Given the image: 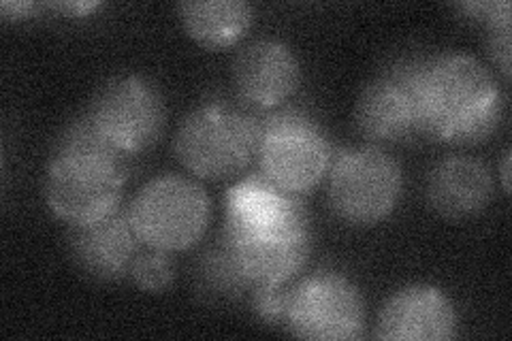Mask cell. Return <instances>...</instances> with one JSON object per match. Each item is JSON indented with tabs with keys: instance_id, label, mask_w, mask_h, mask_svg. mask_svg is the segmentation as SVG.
<instances>
[{
	"instance_id": "52a82bcc",
	"label": "cell",
	"mask_w": 512,
	"mask_h": 341,
	"mask_svg": "<svg viewBox=\"0 0 512 341\" xmlns=\"http://www.w3.org/2000/svg\"><path fill=\"white\" fill-rule=\"evenodd\" d=\"M327 175L333 214L352 226H374L387 220L402 199V167L374 145L348 148L333 156Z\"/></svg>"
},
{
	"instance_id": "6da1fadb",
	"label": "cell",
	"mask_w": 512,
	"mask_h": 341,
	"mask_svg": "<svg viewBox=\"0 0 512 341\" xmlns=\"http://www.w3.org/2000/svg\"><path fill=\"white\" fill-rule=\"evenodd\" d=\"M310 214L297 194L250 175L224 194V226L207 273L222 290L280 288L312 254Z\"/></svg>"
},
{
	"instance_id": "30bf717a",
	"label": "cell",
	"mask_w": 512,
	"mask_h": 341,
	"mask_svg": "<svg viewBox=\"0 0 512 341\" xmlns=\"http://www.w3.org/2000/svg\"><path fill=\"white\" fill-rule=\"evenodd\" d=\"M423 58H404L382 69L359 94L355 124L376 143H406L423 137Z\"/></svg>"
},
{
	"instance_id": "4fadbf2b",
	"label": "cell",
	"mask_w": 512,
	"mask_h": 341,
	"mask_svg": "<svg viewBox=\"0 0 512 341\" xmlns=\"http://www.w3.org/2000/svg\"><path fill=\"white\" fill-rule=\"evenodd\" d=\"M233 81L246 103L271 109L282 105L297 92L301 64L286 43L259 39L235 56Z\"/></svg>"
},
{
	"instance_id": "8992f818",
	"label": "cell",
	"mask_w": 512,
	"mask_h": 341,
	"mask_svg": "<svg viewBox=\"0 0 512 341\" xmlns=\"http://www.w3.org/2000/svg\"><path fill=\"white\" fill-rule=\"evenodd\" d=\"M256 158L271 184L301 197L327 177L333 148L325 128L306 111L282 109L261 124Z\"/></svg>"
},
{
	"instance_id": "5b68a950",
	"label": "cell",
	"mask_w": 512,
	"mask_h": 341,
	"mask_svg": "<svg viewBox=\"0 0 512 341\" xmlns=\"http://www.w3.org/2000/svg\"><path fill=\"white\" fill-rule=\"evenodd\" d=\"M128 216L143 246L173 254L203 239L212 220V203L188 177L160 175L137 192Z\"/></svg>"
},
{
	"instance_id": "9c48e42d",
	"label": "cell",
	"mask_w": 512,
	"mask_h": 341,
	"mask_svg": "<svg viewBox=\"0 0 512 341\" xmlns=\"http://www.w3.org/2000/svg\"><path fill=\"white\" fill-rule=\"evenodd\" d=\"M92 128L124 156L146 152L163 137L165 101L150 79L122 75L107 81L84 113Z\"/></svg>"
},
{
	"instance_id": "2e32d148",
	"label": "cell",
	"mask_w": 512,
	"mask_h": 341,
	"mask_svg": "<svg viewBox=\"0 0 512 341\" xmlns=\"http://www.w3.org/2000/svg\"><path fill=\"white\" fill-rule=\"evenodd\" d=\"M128 278H131L135 286L141 288L143 292L158 295V292H165L171 288L175 280V263L169 252L148 248V252H143L135 258Z\"/></svg>"
},
{
	"instance_id": "ac0fdd59",
	"label": "cell",
	"mask_w": 512,
	"mask_h": 341,
	"mask_svg": "<svg viewBox=\"0 0 512 341\" xmlns=\"http://www.w3.org/2000/svg\"><path fill=\"white\" fill-rule=\"evenodd\" d=\"M0 11H3V18L7 22H18V20H28L30 15L37 11V5H32V3H3V5H0Z\"/></svg>"
},
{
	"instance_id": "277c9868",
	"label": "cell",
	"mask_w": 512,
	"mask_h": 341,
	"mask_svg": "<svg viewBox=\"0 0 512 341\" xmlns=\"http://www.w3.org/2000/svg\"><path fill=\"white\" fill-rule=\"evenodd\" d=\"M261 122L229 103L192 109L175 133L180 165L201 180H224L244 171L259 152Z\"/></svg>"
},
{
	"instance_id": "9a60e30c",
	"label": "cell",
	"mask_w": 512,
	"mask_h": 341,
	"mask_svg": "<svg viewBox=\"0 0 512 341\" xmlns=\"http://www.w3.org/2000/svg\"><path fill=\"white\" fill-rule=\"evenodd\" d=\"M178 13L188 37L210 50L237 43L252 26V7L244 0H190Z\"/></svg>"
},
{
	"instance_id": "7a4b0ae2",
	"label": "cell",
	"mask_w": 512,
	"mask_h": 341,
	"mask_svg": "<svg viewBox=\"0 0 512 341\" xmlns=\"http://www.w3.org/2000/svg\"><path fill=\"white\" fill-rule=\"evenodd\" d=\"M126 158L94 131L86 116L71 122L60 133L45 167V205L69 226L109 216L122 201Z\"/></svg>"
},
{
	"instance_id": "5bb4252c",
	"label": "cell",
	"mask_w": 512,
	"mask_h": 341,
	"mask_svg": "<svg viewBox=\"0 0 512 341\" xmlns=\"http://www.w3.org/2000/svg\"><path fill=\"white\" fill-rule=\"evenodd\" d=\"M493 197V177L483 160L448 156L427 177V201L446 220H466L485 211Z\"/></svg>"
},
{
	"instance_id": "e0dca14e",
	"label": "cell",
	"mask_w": 512,
	"mask_h": 341,
	"mask_svg": "<svg viewBox=\"0 0 512 341\" xmlns=\"http://www.w3.org/2000/svg\"><path fill=\"white\" fill-rule=\"evenodd\" d=\"M489 54L504 79H510V22L489 28Z\"/></svg>"
},
{
	"instance_id": "d6986e66",
	"label": "cell",
	"mask_w": 512,
	"mask_h": 341,
	"mask_svg": "<svg viewBox=\"0 0 512 341\" xmlns=\"http://www.w3.org/2000/svg\"><path fill=\"white\" fill-rule=\"evenodd\" d=\"M502 188L506 194L510 192V152H506L502 160Z\"/></svg>"
},
{
	"instance_id": "8fae6325",
	"label": "cell",
	"mask_w": 512,
	"mask_h": 341,
	"mask_svg": "<svg viewBox=\"0 0 512 341\" xmlns=\"http://www.w3.org/2000/svg\"><path fill=\"white\" fill-rule=\"evenodd\" d=\"M457 335V312L446 292L431 284L399 288L382 305L376 337L387 341H448Z\"/></svg>"
},
{
	"instance_id": "ba28073f",
	"label": "cell",
	"mask_w": 512,
	"mask_h": 341,
	"mask_svg": "<svg viewBox=\"0 0 512 341\" xmlns=\"http://www.w3.org/2000/svg\"><path fill=\"white\" fill-rule=\"evenodd\" d=\"M365 320L359 286L338 271H316L286 290L282 324L299 339H359Z\"/></svg>"
},
{
	"instance_id": "3957f363",
	"label": "cell",
	"mask_w": 512,
	"mask_h": 341,
	"mask_svg": "<svg viewBox=\"0 0 512 341\" xmlns=\"http://www.w3.org/2000/svg\"><path fill=\"white\" fill-rule=\"evenodd\" d=\"M423 137L453 145L487 141L504 120V92L483 62L468 54L423 58Z\"/></svg>"
},
{
	"instance_id": "7c38bea8",
	"label": "cell",
	"mask_w": 512,
	"mask_h": 341,
	"mask_svg": "<svg viewBox=\"0 0 512 341\" xmlns=\"http://www.w3.org/2000/svg\"><path fill=\"white\" fill-rule=\"evenodd\" d=\"M141 246L128 207H118L96 222L71 226L69 235V250L77 267L101 282L128 278Z\"/></svg>"
}]
</instances>
